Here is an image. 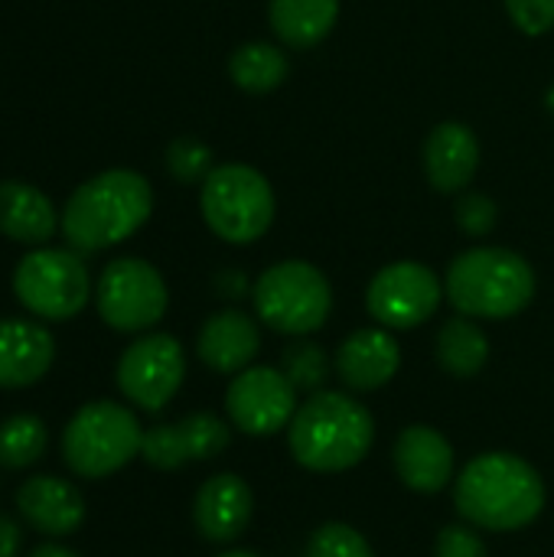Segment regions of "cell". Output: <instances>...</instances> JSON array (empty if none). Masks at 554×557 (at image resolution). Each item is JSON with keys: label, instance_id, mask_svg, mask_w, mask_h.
<instances>
[{"label": "cell", "instance_id": "836d02e7", "mask_svg": "<svg viewBox=\"0 0 554 557\" xmlns=\"http://www.w3.org/2000/svg\"><path fill=\"white\" fill-rule=\"evenodd\" d=\"M29 557H82V555H75V552H72V548H65V545L46 542V545L33 548V555H29Z\"/></svg>", "mask_w": 554, "mask_h": 557}, {"label": "cell", "instance_id": "4fadbf2b", "mask_svg": "<svg viewBox=\"0 0 554 557\" xmlns=\"http://www.w3.org/2000/svg\"><path fill=\"white\" fill-rule=\"evenodd\" d=\"M395 473L398 480L421 496L444 493L454 476V447L451 441L431 424H411L398 434L395 450Z\"/></svg>", "mask_w": 554, "mask_h": 557}, {"label": "cell", "instance_id": "e0dca14e", "mask_svg": "<svg viewBox=\"0 0 554 557\" xmlns=\"http://www.w3.org/2000/svg\"><path fill=\"white\" fill-rule=\"evenodd\" d=\"M261 349V330L258 323L242 310H219L212 313L196 339L199 359L222 375L245 372Z\"/></svg>", "mask_w": 554, "mask_h": 557}, {"label": "cell", "instance_id": "4dcf8cb0", "mask_svg": "<svg viewBox=\"0 0 554 557\" xmlns=\"http://www.w3.org/2000/svg\"><path fill=\"white\" fill-rule=\"evenodd\" d=\"M506 10L526 36H545L554 29V0H506Z\"/></svg>", "mask_w": 554, "mask_h": 557}, {"label": "cell", "instance_id": "603a6c76", "mask_svg": "<svg viewBox=\"0 0 554 557\" xmlns=\"http://www.w3.org/2000/svg\"><path fill=\"white\" fill-rule=\"evenodd\" d=\"M287 72H291V62H287L284 49H278L271 42H245L229 59L232 82L251 95L274 91L287 78Z\"/></svg>", "mask_w": 554, "mask_h": 557}, {"label": "cell", "instance_id": "d4e9b609", "mask_svg": "<svg viewBox=\"0 0 554 557\" xmlns=\"http://www.w3.org/2000/svg\"><path fill=\"white\" fill-rule=\"evenodd\" d=\"M281 372L291 379V385L297 392L313 395V392H323V385L333 372V362L323 346H317L310 339H297L281 352Z\"/></svg>", "mask_w": 554, "mask_h": 557}, {"label": "cell", "instance_id": "277c9868", "mask_svg": "<svg viewBox=\"0 0 554 557\" xmlns=\"http://www.w3.org/2000/svg\"><path fill=\"white\" fill-rule=\"evenodd\" d=\"M444 290L470 320H509L532 304L535 271L509 248H470L447 268Z\"/></svg>", "mask_w": 554, "mask_h": 557}, {"label": "cell", "instance_id": "8fae6325", "mask_svg": "<svg viewBox=\"0 0 554 557\" xmlns=\"http://www.w3.org/2000/svg\"><path fill=\"white\" fill-rule=\"evenodd\" d=\"M441 300V277L418 261H395L382 268L366 290V307L372 320L385 330H415L428 323L438 313Z\"/></svg>", "mask_w": 554, "mask_h": 557}, {"label": "cell", "instance_id": "f546056e", "mask_svg": "<svg viewBox=\"0 0 554 557\" xmlns=\"http://www.w3.org/2000/svg\"><path fill=\"white\" fill-rule=\"evenodd\" d=\"M496 222H500V209H496V202H493L490 196H483V193H467V196L457 202V225H460L467 235H473V238L490 235V232L496 228Z\"/></svg>", "mask_w": 554, "mask_h": 557}, {"label": "cell", "instance_id": "8992f818", "mask_svg": "<svg viewBox=\"0 0 554 557\" xmlns=\"http://www.w3.org/2000/svg\"><path fill=\"white\" fill-rule=\"evenodd\" d=\"M199 209L212 235L229 245H251L274 222V193L255 166L222 163L202 180Z\"/></svg>", "mask_w": 554, "mask_h": 557}, {"label": "cell", "instance_id": "7c38bea8", "mask_svg": "<svg viewBox=\"0 0 554 557\" xmlns=\"http://www.w3.org/2000/svg\"><path fill=\"white\" fill-rule=\"evenodd\" d=\"M297 408V388L281 369L271 366H248L232 379L225 392L229 421L248 437H271L287 431Z\"/></svg>", "mask_w": 554, "mask_h": 557}, {"label": "cell", "instance_id": "e575fe53", "mask_svg": "<svg viewBox=\"0 0 554 557\" xmlns=\"http://www.w3.org/2000/svg\"><path fill=\"white\" fill-rule=\"evenodd\" d=\"M219 557H258L255 552H225V555H219Z\"/></svg>", "mask_w": 554, "mask_h": 557}, {"label": "cell", "instance_id": "f1b7e54d", "mask_svg": "<svg viewBox=\"0 0 554 557\" xmlns=\"http://www.w3.org/2000/svg\"><path fill=\"white\" fill-rule=\"evenodd\" d=\"M167 170L180 183H202L216 166H212V150L193 137H180L167 147Z\"/></svg>", "mask_w": 554, "mask_h": 557}, {"label": "cell", "instance_id": "30bf717a", "mask_svg": "<svg viewBox=\"0 0 554 557\" xmlns=\"http://www.w3.org/2000/svg\"><path fill=\"white\" fill-rule=\"evenodd\" d=\"M186 379V352L170 333H147L134 339L118 359L121 395L147 414L163 411Z\"/></svg>", "mask_w": 554, "mask_h": 557}, {"label": "cell", "instance_id": "ffe728a7", "mask_svg": "<svg viewBox=\"0 0 554 557\" xmlns=\"http://www.w3.org/2000/svg\"><path fill=\"white\" fill-rule=\"evenodd\" d=\"M56 209L42 189L23 180L0 183V235L20 245H46L56 235Z\"/></svg>", "mask_w": 554, "mask_h": 557}, {"label": "cell", "instance_id": "7402d4cb", "mask_svg": "<svg viewBox=\"0 0 554 557\" xmlns=\"http://www.w3.org/2000/svg\"><path fill=\"white\" fill-rule=\"evenodd\" d=\"M438 362L454 379H473L490 362V339L470 317H454L438 333Z\"/></svg>", "mask_w": 554, "mask_h": 557}, {"label": "cell", "instance_id": "d6986e66", "mask_svg": "<svg viewBox=\"0 0 554 557\" xmlns=\"http://www.w3.org/2000/svg\"><path fill=\"white\" fill-rule=\"evenodd\" d=\"M480 166L477 134L460 121L438 124L424 140V173L438 193H460Z\"/></svg>", "mask_w": 554, "mask_h": 557}, {"label": "cell", "instance_id": "4316f807", "mask_svg": "<svg viewBox=\"0 0 554 557\" xmlns=\"http://www.w3.org/2000/svg\"><path fill=\"white\" fill-rule=\"evenodd\" d=\"M180 424H183V431H186V441H189V450H193V463L212 460V457L225 454L229 444H232L229 424H225L222 418L209 414V411L186 414Z\"/></svg>", "mask_w": 554, "mask_h": 557}, {"label": "cell", "instance_id": "ac0fdd59", "mask_svg": "<svg viewBox=\"0 0 554 557\" xmlns=\"http://www.w3.org/2000/svg\"><path fill=\"white\" fill-rule=\"evenodd\" d=\"M20 516L49 539L72 535L85 522V499L82 493L59 476H33L16 490Z\"/></svg>", "mask_w": 554, "mask_h": 557}, {"label": "cell", "instance_id": "cb8c5ba5", "mask_svg": "<svg viewBox=\"0 0 554 557\" xmlns=\"http://www.w3.org/2000/svg\"><path fill=\"white\" fill-rule=\"evenodd\" d=\"M46 450V424L36 414H10L0 424V467L26 470Z\"/></svg>", "mask_w": 554, "mask_h": 557}, {"label": "cell", "instance_id": "9a60e30c", "mask_svg": "<svg viewBox=\"0 0 554 557\" xmlns=\"http://www.w3.org/2000/svg\"><path fill=\"white\" fill-rule=\"evenodd\" d=\"M336 375L349 392H376L389 385L402 366V349L385 326H366L349 333L336 349Z\"/></svg>", "mask_w": 554, "mask_h": 557}, {"label": "cell", "instance_id": "ba28073f", "mask_svg": "<svg viewBox=\"0 0 554 557\" xmlns=\"http://www.w3.org/2000/svg\"><path fill=\"white\" fill-rule=\"evenodd\" d=\"M13 294L39 320H72L91 297V277L78 251L36 248L16 264Z\"/></svg>", "mask_w": 554, "mask_h": 557}, {"label": "cell", "instance_id": "1f68e13d", "mask_svg": "<svg viewBox=\"0 0 554 557\" xmlns=\"http://www.w3.org/2000/svg\"><path fill=\"white\" fill-rule=\"evenodd\" d=\"M434 557H490V552H487V542L473 529H467V525H447L438 535Z\"/></svg>", "mask_w": 554, "mask_h": 557}, {"label": "cell", "instance_id": "2e32d148", "mask_svg": "<svg viewBox=\"0 0 554 557\" xmlns=\"http://www.w3.org/2000/svg\"><path fill=\"white\" fill-rule=\"evenodd\" d=\"M56 359V339L42 323L0 320V388L36 385Z\"/></svg>", "mask_w": 554, "mask_h": 557}, {"label": "cell", "instance_id": "7a4b0ae2", "mask_svg": "<svg viewBox=\"0 0 554 557\" xmlns=\"http://www.w3.org/2000/svg\"><path fill=\"white\" fill-rule=\"evenodd\" d=\"M153 212V189L134 170H104L65 202L59 228L72 251L95 255L131 238Z\"/></svg>", "mask_w": 554, "mask_h": 557}, {"label": "cell", "instance_id": "9c48e42d", "mask_svg": "<svg viewBox=\"0 0 554 557\" xmlns=\"http://www.w3.org/2000/svg\"><path fill=\"white\" fill-rule=\"evenodd\" d=\"M98 317L118 333H144L167 313L170 294L160 271L144 258L111 261L95 287Z\"/></svg>", "mask_w": 554, "mask_h": 557}, {"label": "cell", "instance_id": "5bb4252c", "mask_svg": "<svg viewBox=\"0 0 554 557\" xmlns=\"http://www.w3.org/2000/svg\"><path fill=\"white\" fill-rule=\"evenodd\" d=\"M251 512H255V496H251V486L235 476V473H219V476H209L196 499H193V522H196V532L212 542V545H229L235 542L248 522H251Z\"/></svg>", "mask_w": 554, "mask_h": 557}, {"label": "cell", "instance_id": "d590c367", "mask_svg": "<svg viewBox=\"0 0 554 557\" xmlns=\"http://www.w3.org/2000/svg\"><path fill=\"white\" fill-rule=\"evenodd\" d=\"M545 101H549V111H552V114H554V85H552V88H549V95H545Z\"/></svg>", "mask_w": 554, "mask_h": 557}, {"label": "cell", "instance_id": "d6a6232c", "mask_svg": "<svg viewBox=\"0 0 554 557\" xmlns=\"http://www.w3.org/2000/svg\"><path fill=\"white\" fill-rule=\"evenodd\" d=\"M20 552V529L13 519L0 516V557H16Z\"/></svg>", "mask_w": 554, "mask_h": 557}, {"label": "cell", "instance_id": "83f0119b", "mask_svg": "<svg viewBox=\"0 0 554 557\" xmlns=\"http://www.w3.org/2000/svg\"><path fill=\"white\" fill-rule=\"evenodd\" d=\"M304 557H376V555H372V545L366 542V535H362V532H356L353 525H343V522H327V525H320V529L310 535Z\"/></svg>", "mask_w": 554, "mask_h": 557}, {"label": "cell", "instance_id": "3957f363", "mask_svg": "<svg viewBox=\"0 0 554 557\" xmlns=\"http://www.w3.org/2000/svg\"><path fill=\"white\" fill-rule=\"evenodd\" d=\"M376 441V421L366 405L343 392H313L287 431L291 457L313 473H343L359 467Z\"/></svg>", "mask_w": 554, "mask_h": 557}, {"label": "cell", "instance_id": "44dd1931", "mask_svg": "<svg viewBox=\"0 0 554 557\" xmlns=\"http://www.w3.org/2000/svg\"><path fill=\"white\" fill-rule=\"evenodd\" d=\"M340 16V0H271L268 20L274 36L291 49H310L330 36Z\"/></svg>", "mask_w": 554, "mask_h": 557}, {"label": "cell", "instance_id": "5b68a950", "mask_svg": "<svg viewBox=\"0 0 554 557\" xmlns=\"http://www.w3.org/2000/svg\"><path fill=\"white\" fill-rule=\"evenodd\" d=\"M144 428L118 401L82 405L62 431V460L82 480H104L140 457Z\"/></svg>", "mask_w": 554, "mask_h": 557}, {"label": "cell", "instance_id": "52a82bcc", "mask_svg": "<svg viewBox=\"0 0 554 557\" xmlns=\"http://www.w3.org/2000/svg\"><path fill=\"white\" fill-rule=\"evenodd\" d=\"M255 313L284 336L317 333L333 310V290L310 261H281L251 284Z\"/></svg>", "mask_w": 554, "mask_h": 557}, {"label": "cell", "instance_id": "6da1fadb", "mask_svg": "<svg viewBox=\"0 0 554 557\" xmlns=\"http://www.w3.org/2000/svg\"><path fill=\"white\" fill-rule=\"evenodd\" d=\"M457 512L487 532H519L545 509L539 470L506 450L473 457L454 483Z\"/></svg>", "mask_w": 554, "mask_h": 557}, {"label": "cell", "instance_id": "484cf974", "mask_svg": "<svg viewBox=\"0 0 554 557\" xmlns=\"http://www.w3.org/2000/svg\"><path fill=\"white\" fill-rule=\"evenodd\" d=\"M140 457L153 467V470H183L186 463H193L189 454V441L183 434V424H157L150 431H144V444H140Z\"/></svg>", "mask_w": 554, "mask_h": 557}]
</instances>
